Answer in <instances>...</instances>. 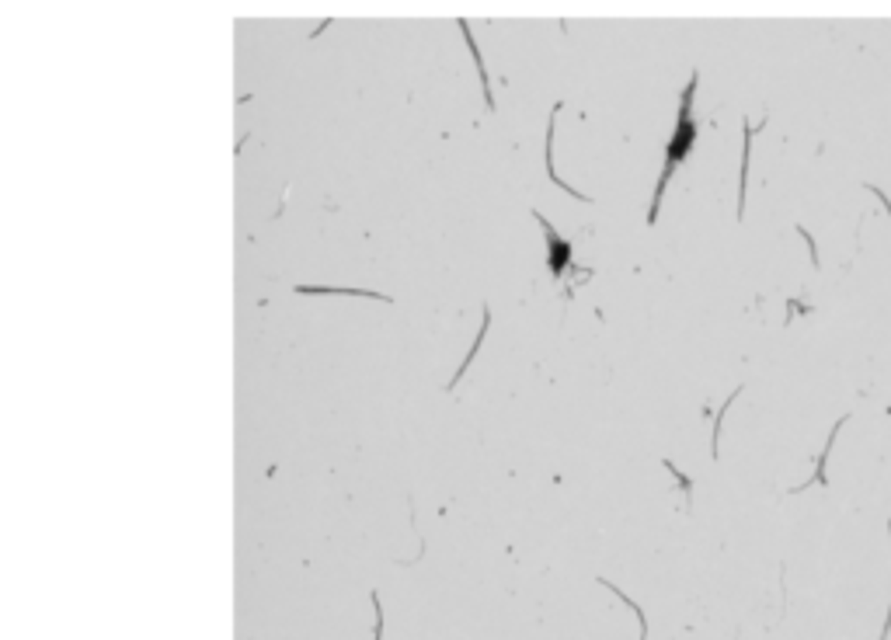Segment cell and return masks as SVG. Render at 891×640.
<instances>
[{
	"instance_id": "4",
	"label": "cell",
	"mask_w": 891,
	"mask_h": 640,
	"mask_svg": "<svg viewBox=\"0 0 891 640\" xmlns=\"http://www.w3.org/2000/svg\"><path fill=\"white\" fill-rule=\"evenodd\" d=\"M296 292H303V296H363V299L394 303L387 292H373V289H345V285H296Z\"/></svg>"
},
{
	"instance_id": "13",
	"label": "cell",
	"mask_w": 891,
	"mask_h": 640,
	"mask_svg": "<svg viewBox=\"0 0 891 640\" xmlns=\"http://www.w3.org/2000/svg\"><path fill=\"white\" fill-rule=\"evenodd\" d=\"M888 529H891V522H888ZM888 633H891V612H888V619H884V630H881V640H888Z\"/></svg>"
},
{
	"instance_id": "10",
	"label": "cell",
	"mask_w": 891,
	"mask_h": 640,
	"mask_svg": "<svg viewBox=\"0 0 891 640\" xmlns=\"http://www.w3.org/2000/svg\"><path fill=\"white\" fill-rule=\"evenodd\" d=\"M738 390H742V387H738ZM738 390H735V394L728 397V404H731V401L738 397ZM728 404H724V411H728ZM724 411H721V414H724ZM717 435H721V418H714V446H710V456H717Z\"/></svg>"
},
{
	"instance_id": "5",
	"label": "cell",
	"mask_w": 891,
	"mask_h": 640,
	"mask_svg": "<svg viewBox=\"0 0 891 640\" xmlns=\"http://www.w3.org/2000/svg\"><path fill=\"white\" fill-rule=\"evenodd\" d=\"M460 35L467 39V49H470V56H474V67H477V74H481V84H484V101H488V112H494V98H491V81H488V67H484V60H481V49H477V42H474V32H470V25H467V22H460Z\"/></svg>"
},
{
	"instance_id": "7",
	"label": "cell",
	"mask_w": 891,
	"mask_h": 640,
	"mask_svg": "<svg viewBox=\"0 0 891 640\" xmlns=\"http://www.w3.org/2000/svg\"><path fill=\"white\" fill-rule=\"evenodd\" d=\"M846 425V418H839L835 425H832V432H828V446H822V456H818V463H815V477L808 480V484H801V487H794V491H804V487H811V484H825V460H828V449L835 446V435H839V428Z\"/></svg>"
},
{
	"instance_id": "2",
	"label": "cell",
	"mask_w": 891,
	"mask_h": 640,
	"mask_svg": "<svg viewBox=\"0 0 891 640\" xmlns=\"http://www.w3.org/2000/svg\"><path fill=\"white\" fill-rule=\"evenodd\" d=\"M533 219L543 226V237H547V264H550V275L553 278H560L564 271H567V264H571V258H574V251H571V240H564L557 230H553V223L540 212V209H533Z\"/></svg>"
},
{
	"instance_id": "3",
	"label": "cell",
	"mask_w": 891,
	"mask_h": 640,
	"mask_svg": "<svg viewBox=\"0 0 891 640\" xmlns=\"http://www.w3.org/2000/svg\"><path fill=\"white\" fill-rule=\"evenodd\" d=\"M557 112H560V105H553V112H550V119H547V140H543V157H547V174H550V181L553 185H560L571 199H578V202H592V195H581V192H574L567 181H560V174H557V167H553V129H557Z\"/></svg>"
},
{
	"instance_id": "8",
	"label": "cell",
	"mask_w": 891,
	"mask_h": 640,
	"mask_svg": "<svg viewBox=\"0 0 891 640\" xmlns=\"http://www.w3.org/2000/svg\"><path fill=\"white\" fill-rule=\"evenodd\" d=\"M488 328H491V310H488V306H484V320H481V335H477V342H474V345H470V352H467V362H460V369H456V376H453V380H449V387H446V390H456V383H460V376H463V373H467V366H470V362H474V355H477V352H481V342H484V335H488Z\"/></svg>"
},
{
	"instance_id": "9",
	"label": "cell",
	"mask_w": 891,
	"mask_h": 640,
	"mask_svg": "<svg viewBox=\"0 0 891 640\" xmlns=\"http://www.w3.org/2000/svg\"><path fill=\"white\" fill-rule=\"evenodd\" d=\"M665 470H669V473H676V480L683 484V498L690 501V494H693V480H690V477H683V473L676 470V463H672V460H665Z\"/></svg>"
},
{
	"instance_id": "6",
	"label": "cell",
	"mask_w": 891,
	"mask_h": 640,
	"mask_svg": "<svg viewBox=\"0 0 891 640\" xmlns=\"http://www.w3.org/2000/svg\"><path fill=\"white\" fill-rule=\"evenodd\" d=\"M759 129H766V122L763 126H749L745 122V150H742V171H738V219L745 212V174H749V157H752V136Z\"/></svg>"
},
{
	"instance_id": "1",
	"label": "cell",
	"mask_w": 891,
	"mask_h": 640,
	"mask_svg": "<svg viewBox=\"0 0 891 640\" xmlns=\"http://www.w3.org/2000/svg\"><path fill=\"white\" fill-rule=\"evenodd\" d=\"M697 84H700V74L693 70L690 74V84L683 87V98H679V112H676V129L669 136V146H665V167H662V178L655 185V195H651V205H648V226L658 223V209H662V195L672 181V174L686 164V157L693 153L697 146V119H693V94H697Z\"/></svg>"
},
{
	"instance_id": "11",
	"label": "cell",
	"mask_w": 891,
	"mask_h": 640,
	"mask_svg": "<svg viewBox=\"0 0 891 640\" xmlns=\"http://www.w3.org/2000/svg\"><path fill=\"white\" fill-rule=\"evenodd\" d=\"M797 233H801V237H804V244H808V251H811V264H815V268H818V251H815V237H811V233H808V230H804V226H797Z\"/></svg>"
},
{
	"instance_id": "12",
	"label": "cell",
	"mask_w": 891,
	"mask_h": 640,
	"mask_svg": "<svg viewBox=\"0 0 891 640\" xmlns=\"http://www.w3.org/2000/svg\"><path fill=\"white\" fill-rule=\"evenodd\" d=\"M373 609H376V640L383 637V609H380V595L373 591Z\"/></svg>"
}]
</instances>
